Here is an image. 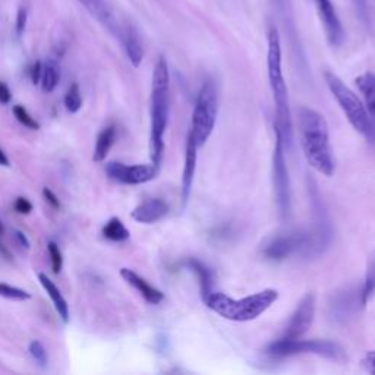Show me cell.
<instances>
[{"instance_id": "3", "label": "cell", "mask_w": 375, "mask_h": 375, "mask_svg": "<svg viewBox=\"0 0 375 375\" xmlns=\"http://www.w3.org/2000/svg\"><path fill=\"white\" fill-rule=\"evenodd\" d=\"M170 111V74L163 56L159 57L153 72L151 86V136L150 150L153 164L160 167L164 151V132Z\"/></svg>"}, {"instance_id": "35", "label": "cell", "mask_w": 375, "mask_h": 375, "mask_svg": "<svg viewBox=\"0 0 375 375\" xmlns=\"http://www.w3.org/2000/svg\"><path fill=\"white\" fill-rule=\"evenodd\" d=\"M354 4L361 15L362 21H366L368 18V5H366V0H354Z\"/></svg>"}, {"instance_id": "30", "label": "cell", "mask_w": 375, "mask_h": 375, "mask_svg": "<svg viewBox=\"0 0 375 375\" xmlns=\"http://www.w3.org/2000/svg\"><path fill=\"white\" fill-rule=\"evenodd\" d=\"M14 207H15L16 213H19V214H30L33 211V204L24 196L16 198Z\"/></svg>"}, {"instance_id": "5", "label": "cell", "mask_w": 375, "mask_h": 375, "mask_svg": "<svg viewBox=\"0 0 375 375\" xmlns=\"http://www.w3.org/2000/svg\"><path fill=\"white\" fill-rule=\"evenodd\" d=\"M324 78L333 97L343 110L346 119L349 121V124L356 132L369 139L374 132L375 121L371 119L361 99L337 75L326 72Z\"/></svg>"}, {"instance_id": "28", "label": "cell", "mask_w": 375, "mask_h": 375, "mask_svg": "<svg viewBox=\"0 0 375 375\" xmlns=\"http://www.w3.org/2000/svg\"><path fill=\"white\" fill-rule=\"evenodd\" d=\"M28 352L33 356V359L40 365V366H46L49 364V356H47V351L43 346L41 341L39 340H33L28 346Z\"/></svg>"}, {"instance_id": "17", "label": "cell", "mask_w": 375, "mask_h": 375, "mask_svg": "<svg viewBox=\"0 0 375 375\" xmlns=\"http://www.w3.org/2000/svg\"><path fill=\"white\" fill-rule=\"evenodd\" d=\"M355 84L364 97V106L368 114L375 121V74L365 72L355 79Z\"/></svg>"}, {"instance_id": "26", "label": "cell", "mask_w": 375, "mask_h": 375, "mask_svg": "<svg viewBox=\"0 0 375 375\" xmlns=\"http://www.w3.org/2000/svg\"><path fill=\"white\" fill-rule=\"evenodd\" d=\"M14 114L15 118L18 119L19 124H22L24 126H26L28 129H33V131H39L40 129V124L31 116L30 113L26 111V109L21 104L14 106Z\"/></svg>"}, {"instance_id": "1", "label": "cell", "mask_w": 375, "mask_h": 375, "mask_svg": "<svg viewBox=\"0 0 375 375\" xmlns=\"http://www.w3.org/2000/svg\"><path fill=\"white\" fill-rule=\"evenodd\" d=\"M299 139L308 164L324 176H333L336 163L330 144V131L320 111L302 107L298 111Z\"/></svg>"}, {"instance_id": "39", "label": "cell", "mask_w": 375, "mask_h": 375, "mask_svg": "<svg viewBox=\"0 0 375 375\" xmlns=\"http://www.w3.org/2000/svg\"><path fill=\"white\" fill-rule=\"evenodd\" d=\"M374 266H375V263H374Z\"/></svg>"}, {"instance_id": "7", "label": "cell", "mask_w": 375, "mask_h": 375, "mask_svg": "<svg viewBox=\"0 0 375 375\" xmlns=\"http://www.w3.org/2000/svg\"><path fill=\"white\" fill-rule=\"evenodd\" d=\"M319 355L331 361H343L344 354L340 346L330 340H283L277 339L270 343L266 349V355L271 359H284L295 355Z\"/></svg>"}, {"instance_id": "34", "label": "cell", "mask_w": 375, "mask_h": 375, "mask_svg": "<svg viewBox=\"0 0 375 375\" xmlns=\"http://www.w3.org/2000/svg\"><path fill=\"white\" fill-rule=\"evenodd\" d=\"M30 75H31V81L34 85L40 84L41 82V76H43V65L40 62H36L30 71Z\"/></svg>"}, {"instance_id": "18", "label": "cell", "mask_w": 375, "mask_h": 375, "mask_svg": "<svg viewBox=\"0 0 375 375\" xmlns=\"http://www.w3.org/2000/svg\"><path fill=\"white\" fill-rule=\"evenodd\" d=\"M185 267L188 270H191L192 273L196 274L198 277V283H199V291H201V296H203V301L213 292L211 287H213V276L210 273V270L199 261L196 258H188L185 261Z\"/></svg>"}, {"instance_id": "13", "label": "cell", "mask_w": 375, "mask_h": 375, "mask_svg": "<svg viewBox=\"0 0 375 375\" xmlns=\"http://www.w3.org/2000/svg\"><path fill=\"white\" fill-rule=\"evenodd\" d=\"M198 146L194 141L192 135L188 134L186 138V150H185V164H184V171H182V188H181V196L184 206L188 203L192 185H194V178L196 171V160H198Z\"/></svg>"}, {"instance_id": "24", "label": "cell", "mask_w": 375, "mask_h": 375, "mask_svg": "<svg viewBox=\"0 0 375 375\" xmlns=\"http://www.w3.org/2000/svg\"><path fill=\"white\" fill-rule=\"evenodd\" d=\"M65 107L71 113H78L81 110L82 96H81L78 84H72L71 89L68 90V93L65 96Z\"/></svg>"}, {"instance_id": "22", "label": "cell", "mask_w": 375, "mask_h": 375, "mask_svg": "<svg viewBox=\"0 0 375 375\" xmlns=\"http://www.w3.org/2000/svg\"><path fill=\"white\" fill-rule=\"evenodd\" d=\"M125 50H126V54L129 57L131 64L135 68H138L144 59V49L139 43L138 36L134 31H128V34L125 37Z\"/></svg>"}, {"instance_id": "32", "label": "cell", "mask_w": 375, "mask_h": 375, "mask_svg": "<svg viewBox=\"0 0 375 375\" xmlns=\"http://www.w3.org/2000/svg\"><path fill=\"white\" fill-rule=\"evenodd\" d=\"M26 11L25 9H19L18 15H16V33L21 36L25 31V26H26Z\"/></svg>"}, {"instance_id": "16", "label": "cell", "mask_w": 375, "mask_h": 375, "mask_svg": "<svg viewBox=\"0 0 375 375\" xmlns=\"http://www.w3.org/2000/svg\"><path fill=\"white\" fill-rule=\"evenodd\" d=\"M39 280H40L41 286L44 287V291L47 292L49 298L51 299L56 312L59 314V316H61L64 323H68V321H69V306H68L66 299H65L64 295L61 294L59 287H57V286L54 284V281H51V280H50L46 274H43V273L39 274Z\"/></svg>"}, {"instance_id": "31", "label": "cell", "mask_w": 375, "mask_h": 375, "mask_svg": "<svg viewBox=\"0 0 375 375\" xmlns=\"http://www.w3.org/2000/svg\"><path fill=\"white\" fill-rule=\"evenodd\" d=\"M43 195H44V198H46L47 203H49L53 209H59V207H61V201H59V198L56 196V194H54L51 189L44 188V189H43Z\"/></svg>"}, {"instance_id": "15", "label": "cell", "mask_w": 375, "mask_h": 375, "mask_svg": "<svg viewBox=\"0 0 375 375\" xmlns=\"http://www.w3.org/2000/svg\"><path fill=\"white\" fill-rule=\"evenodd\" d=\"M121 276L122 279L131 284L135 291H138V294L146 299L149 304L151 305H159L160 302H163L164 299V294L161 291H159L157 287L151 286L146 279H142L138 273H135L131 269H122L121 270Z\"/></svg>"}, {"instance_id": "19", "label": "cell", "mask_w": 375, "mask_h": 375, "mask_svg": "<svg viewBox=\"0 0 375 375\" xmlns=\"http://www.w3.org/2000/svg\"><path fill=\"white\" fill-rule=\"evenodd\" d=\"M79 4L89 11L96 19H99L103 25L110 28V31H114V16L111 9L104 4V0H79Z\"/></svg>"}, {"instance_id": "9", "label": "cell", "mask_w": 375, "mask_h": 375, "mask_svg": "<svg viewBox=\"0 0 375 375\" xmlns=\"http://www.w3.org/2000/svg\"><path fill=\"white\" fill-rule=\"evenodd\" d=\"M276 142L273 151V184H274V194L279 213L283 219L291 216L292 210V195H291V179L289 170H287L286 159H284V144L280 132L274 128Z\"/></svg>"}, {"instance_id": "38", "label": "cell", "mask_w": 375, "mask_h": 375, "mask_svg": "<svg viewBox=\"0 0 375 375\" xmlns=\"http://www.w3.org/2000/svg\"><path fill=\"white\" fill-rule=\"evenodd\" d=\"M5 232V227H4V223L0 221V235H2Z\"/></svg>"}, {"instance_id": "23", "label": "cell", "mask_w": 375, "mask_h": 375, "mask_svg": "<svg viewBox=\"0 0 375 375\" xmlns=\"http://www.w3.org/2000/svg\"><path fill=\"white\" fill-rule=\"evenodd\" d=\"M61 75H59V69H57L56 64L49 62L44 68H43V76H41V86H43V91L44 93H53L54 89L59 84Z\"/></svg>"}, {"instance_id": "37", "label": "cell", "mask_w": 375, "mask_h": 375, "mask_svg": "<svg viewBox=\"0 0 375 375\" xmlns=\"http://www.w3.org/2000/svg\"><path fill=\"white\" fill-rule=\"evenodd\" d=\"M0 166L9 167V159H8V156L5 154V151L2 149H0Z\"/></svg>"}, {"instance_id": "12", "label": "cell", "mask_w": 375, "mask_h": 375, "mask_svg": "<svg viewBox=\"0 0 375 375\" xmlns=\"http://www.w3.org/2000/svg\"><path fill=\"white\" fill-rule=\"evenodd\" d=\"M314 4L321 19L329 44L334 49L340 47L344 41V30L331 0H314Z\"/></svg>"}, {"instance_id": "36", "label": "cell", "mask_w": 375, "mask_h": 375, "mask_svg": "<svg viewBox=\"0 0 375 375\" xmlns=\"http://www.w3.org/2000/svg\"><path fill=\"white\" fill-rule=\"evenodd\" d=\"M14 238L22 248L30 249V241H28V238L22 232H19V230H14Z\"/></svg>"}, {"instance_id": "20", "label": "cell", "mask_w": 375, "mask_h": 375, "mask_svg": "<svg viewBox=\"0 0 375 375\" xmlns=\"http://www.w3.org/2000/svg\"><path fill=\"white\" fill-rule=\"evenodd\" d=\"M114 141H116V128L113 125L104 128L99 136H97V142H96V149H94V154H93V160L96 163H101L106 160L109 151L111 150Z\"/></svg>"}, {"instance_id": "25", "label": "cell", "mask_w": 375, "mask_h": 375, "mask_svg": "<svg viewBox=\"0 0 375 375\" xmlns=\"http://www.w3.org/2000/svg\"><path fill=\"white\" fill-rule=\"evenodd\" d=\"M0 296L6 298V299H14V301H28L31 298V295L26 291L19 289V287L6 284V283H0Z\"/></svg>"}, {"instance_id": "27", "label": "cell", "mask_w": 375, "mask_h": 375, "mask_svg": "<svg viewBox=\"0 0 375 375\" xmlns=\"http://www.w3.org/2000/svg\"><path fill=\"white\" fill-rule=\"evenodd\" d=\"M47 251H49V255H50L53 273L59 274L62 271V267H64V256H62V252L59 249V245H57L53 241H50L47 244Z\"/></svg>"}, {"instance_id": "14", "label": "cell", "mask_w": 375, "mask_h": 375, "mask_svg": "<svg viewBox=\"0 0 375 375\" xmlns=\"http://www.w3.org/2000/svg\"><path fill=\"white\" fill-rule=\"evenodd\" d=\"M169 214V206L160 198H151L144 201L134 209L131 217L142 224H153L160 221Z\"/></svg>"}, {"instance_id": "29", "label": "cell", "mask_w": 375, "mask_h": 375, "mask_svg": "<svg viewBox=\"0 0 375 375\" xmlns=\"http://www.w3.org/2000/svg\"><path fill=\"white\" fill-rule=\"evenodd\" d=\"M361 365L368 374L375 375V351L366 352L361 361Z\"/></svg>"}, {"instance_id": "11", "label": "cell", "mask_w": 375, "mask_h": 375, "mask_svg": "<svg viewBox=\"0 0 375 375\" xmlns=\"http://www.w3.org/2000/svg\"><path fill=\"white\" fill-rule=\"evenodd\" d=\"M315 316V296L306 295L292 314L289 323L284 327V331L280 339L283 340H295L304 337V334L312 326Z\"/></svg>"}, {"instance_id": "4", "label": "cell", "mask_w": 375, "mask_h": 375, "mask_svg": "<svg viewBox=\"0 0 375 375\" xmlns=\"http://www.w3.org/2000/svg\"><path fill=\"white\" fill-rule=\"evenodd\" d=\"M277 299L279 292L274 289L256 292L242 299H234L221 292H211L204 299V304L224 320L235 323H248L256 320L258 316L264 314Z\"/></svg>"}, {"instance_id": "6", "label": "cell", "mask_w": 375, "mask_h": 375, "mask_svg": "<svg viewBox=\"0 0 375 375\" xmlns=\"http://www.w3.org/2000/svg\"><path fill=\"white\" fill-rule=\"evenodd\" d=\"M219 110V99L216 84L211 79H207L201 85L196 94L194 111H192V126L189 134L198 147H203L211 136Z\"/></svg>"}, {"instance_id": "21", "label": "cell", "mask_w": 375, "mask_h": 375, "mask_svg": "<svg viewBox=\"0 0 375 375\" xmlns=\"http://www.w3.org/2000/svg\"><path fill=\"white\" fill-rule=\"evenodd\" d=\"M103 236L111 242H125L129 239L131 234L121 219L111 217L103 227Z\"/></svg>"}, {"instance_id": "10", "label": "cell", "mask_w": 375, "mask_h": 375, "mask_svg": "<svg viewBox=\"0 0 375 375\" xmlns=\"http://www.w3.org/2000/svg\"><path fill=\"white\" fill-rule=\"evenodd\" d=\"M159 169L156 164H134L128 166L119 161L106 164V173L110 179L125 185H142L157 178Z\"/></svg>"}, {"instance_id": "2", "label": "cell", "mask_w": 375, "mask_h": 375, "mask_svg": "<svg viewBox=\"0 0 375 375\" xmlns=\"http://www.w3.org/2000/svg\"><path fill=\"white\" fill-rule=\"evenodd\" d=\"M269 51H267V72L269 82L276 104V124L274 128L280 132L283 144L291 147L292 144V114L289 107V96H287V85L284 82L281 69V44L280 36L276 28H270L269 31Z\"/></svg>"}, {"instance_id": "33", "label": "cell", "mask_w": 375, "mask_h": 375, "mask_svg": "<svg viewBox=\"0 0 375 375\" xmlns=\"http://www.w3.org/2000/svg\"><path fill=\"white\" fill-rule=\"evenodd\" d=\"M11 100H12V93L9 90V86L5 82L0 81V103L8 104L11 103Z\"/></svg>"}, {"instance_id": "8", "label": "cell", "mask_w": 375, "mask_h": 375, "mask_svg": "<svg viewBox=\"0 0 375 375\" xmlns=\"http://www.w3.org/2000/svg\"><path fill=\"white\" fill-rule=\"evenodd\" d=\"M324 244L323 235H312L305 232H291L274 236L264 246V255L273 261H283L294 255L308 252Z\"/></svg>"}]
</instances>
